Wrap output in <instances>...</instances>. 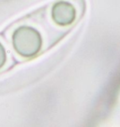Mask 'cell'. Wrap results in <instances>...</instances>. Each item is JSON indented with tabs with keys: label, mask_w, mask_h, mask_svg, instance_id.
<instances>
[{
	"label": "cell",
	"mask_w": 120,
	"mask_h": 127,
	"mask_svg": "<svg viewBox=\"0 0 120 127\" xmlns=\"http://www.w3.org/2000/svg\"><path fill=\"white\" fill-rule=\"evenodd\" d=\"M13 47L16 51L24 57H32L41 49L40 34L28 27L18 29L13 35Z\"/></svg>",
	"instance_id": "obj_1"
},
{
	"label": "cell",
	"mask_w": 120,
	"mask_h": 127,
	"mask_svg": "<svg viewBox=\"0 0 120 127\" xmlns=\"http://www.w3.org/2000/svg\"><path fill=\"white\" fill-rule=\"evenodd\" d=\"M6 58H7V56H6L5 49H4V47L0 44V68L3 67V65H5V63H6Z\"/></svg>",
	"instance_id": "obj_2"
}]
</instances>
